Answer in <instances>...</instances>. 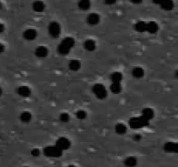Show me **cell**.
<instances>
[{"label": "cell", "mask_w": 178, "mask_h": 167, "mask_svg": "<svg viewBox=\"0 0 178 167\" xmlns=\"http://www.w3.org/2000/svg\"><path fill=\"white\" fill-rule=\"evenodd\" d=\"M80 67H81V64H80V62L78 60H76V59L71 60L70 62V64H69V68L71 70H73V71L78 70L80 69Z\"/></svg>", "instance_id": "24"}, {"label": "cell", "mask_w": 178, "mask_h": 167, "mask_svg": "<svg viewBox=\"0 0 178 167\" xmlns=\"http://www.w3.org/2000/svg\"><path fill=\"white\" fill-rule=\"evenodd\" d=\"M100 21V16L96 13L89 14L87 18V23L89 25H96Z\"/></svg>", "instance_id": "11"}, {"label": "cell", "mask_w": 178, "mask_h": 167, "mask_svg": "<svg viewBox=\"0 0 178 167\" xmlns=\"http://www.w3.org/2000/svg\"><path fill=\"white\" fill-rule=\"evenodd\" d=\"M87 117V113L85 112V111H83V110H79V111L76 112V118H78V119H85Z\"/></svg>", "instance_id": "27"}, {"label": "cell", "mask_w": 178, "mask_h": 167, "mask_svg": "<svg viewBox=\"0 0 178 167\" xmlns=\"http://www.w3.org/2000/svg\"><path fill=\"white\" fill-rule=\"evenodd\" d=\"M115 131L117 132V134L119 135H123L125 134L126 132H127V127L124 124H122V123H118L117 125H116L115 126Z\"/></svg>", "instance_id": "22"}, {"label": "cell", "mask_w": 178, "mask_h": 167, "mask_svg": "<svg viewBox=\"0 0 178 167\" xmlns=\"http://www.w3.org/2000/svg\"><path fill=\"white\" fill-rule=\"evenodd\" d=\"M4 31H5V26L0 24V32H3Z\"/></svg>", "instance_id": "34"}, {"label": "cell", "mask_w": 178, "mask_h": 167, "mask_svg": "<svg viewBox=\"0 0 178 167\" xmlns=\"http://www.w3.org/2000/svg\"><path fill=\"white\" fill-rule=\"evenodd\" d=\"M44 155L48 158H59L61 157L63 152L56 146H48L44 149Z\"/></svg>", "instance_id": "3"}, {"label": "cell", "mask_w": 178, "mask_h": 167, "mask_svg": "<svg viewBox=\"0 0 178 167\" xmlns=\"http://www.w3.org/2000/svg\"><path fill=\"white\" fill-rule=\"evenodd\" d=\"M49 34L50 35L52 38H57L59 37V35L61 33V27L60 25L57 22H51L48 26Z\"/></svg>", "instance_id": "5"}, {"label": "cell", "mask_w": 178, "mask_h": 167, "mask_svg": "<svg viewBox=\"0 0 178 167\" xmlns=\"http://www.w3.org/2000/svg\"><path fill=\"white\" fill-rule=\"evenodd\" d=\"M19 118H20V120L23 123H29L31 120V118H32V115L29 111H24V112H22L20 114Z\"/></svg>", "instance_id": "21"}, {"label": "cell", "mask_w": 178, "mask_h": 167, "mask_svg": "<svg viewBox=\"0 0 178 167\" xmlns=\"http://www.w3.org/2000/svg\"><path fill=\"white\" fill-rule=\"evenodd\" d=\"M37 31L35 29H27L26 31H24L23 33V37L24 39H26L28 41H31L34 40L35 38H37Z\"/></svg>", "instance_id": "7"}, {"label": "cell", "mask_w": 178, "mask_h": 167, "mask_svg": "<svg viewBox=\"0 0 178 167\" xmlns=\"http://www.w3.org/2000/svg\"><path fill=\"white\" fill-rule=\"evenodd\" d=\"M110 90L114 94H119L122 90L121 83H112L110 85Z\"/></svg>", "instance_id": "25"}, {"label": "cell", "mask_w": 178, "mask_h": 167, "mask_svg": "<svg viewBox=\"0 0 178 167\" xmlns=\"http://www.w3.org/2000/svg\"><path fill=\"white\" fill-rule=\"evenodd\" d=\"M160 5L164 11H171L174 8V3L172 0H163Z\"/></svg>", "instance_id": "18"}, {"label": "cell", "mask_w": 178, "mask_h": 167, "mask_svg": "<svg viewBox=\"0 0 178 167\" xmlns=\"http://www.w3.org/2000/svg\"><path fill=\"white\" fill-rule=\"evenodd\" d=\"M74 45H75V40L72 38L70 37L65 38L62 40L61 44L58 45L57 51L61 55H67Z\"/></svg>", "instance_id": "1"}, {"label": "cell", "mask_w": 178, "mask_h": 167, "mask_svg": "<svg viewBox=\"0 0 178 167\" xmlns=\"http://www.w3.org/2000/svg\"><path fill=\"white\" fill-rule=\"evenodd\" d=\"M18 94L20 95L21 97H27L31 94V89L28 86L22 85V86L18 88Z\"/></svg>", "instance_id": "12"}, {"label": "cell", "mask_w": 178, "mask_h": 167, "mask_svg": "<svg viewBox=\"0 0 178 167\" xmlns=\"http://www.w3.org/2000/svg\"><path fill=\"white\" fill-rule=\"evenodd\" d=\"M132 75L136 78H142L144 76V70L142 67H135L132 70Z\"/></svg>", "instance_id": "20"}, {"label": "cell", "mask_w": 178, "mask_h": 167, "mask_svg": "<svg viewBox=\"0 0 178 167\" xmlns=\"http://www.w3.org/2000/svg\"><path fill=\"white\" fill-rule=\"evenodd\" d=\"M124 165L126 167H135L137 165V159L134 156H129L124 159Z\"/></svg>", "instance_id": "14"}, {"label": "cell", "mask_w": 178, "mask_h": 167, "mask_svg": "<svg viewBox=\"0 0 178 167\" xmlns=\"http://www.w3.org/2000/svg\"><path fill=\"white\" fill-rule=\"evenodd\" d=\"M32 9L34 10L36 12H43L45 9V5L43 1L40 0H37L35 1L32 5Z\"/></svg>", "instance_id": "13"}, {"label": "cell", "mask_w": 178, "mask_h": 167, "mask_svg": "<svg viewBox=\"0 0 178 167\" xmlns=\"http://www.w3.org/2000/svg\"><path fill=\"white\" fill-rule=\"evenodd\" d=\"M0 7H1V4H0Z\"/></svg>", "instance_id": "37"}, {"label": "cell", "mask_w": 178, "mask_h": 167, "mask_svg": "<svg viewBox=\"0 0 178 167\" xmlns=\"http://www.w3.org/2000/svg\"><path fill=\"white\" fill-rule=\"evenodd\" d=\"M158 25L154 22V21H150L149 23H146V31H148L150 34H155L158 31Z\"/></svg>", "instance_id": "8"}, {"label": "cell", "mask_w": 178, "mask_h": 167, "mask_svg": "<svg viewBox=\"0 0 178 167\" xmlns=\"http://www.w3.org/2000/svg\"><path fill=\"white\" fill-rule=\"evenodd\" d=\"M68 167H76V166H75V165H69Z\"/></svg>", "instance_id": "35"}, {"label": "cell", "mask_w": 178, "mask_h": 167, "mask_svg": "<svg viewBox=\"0 0 178 167\" xmlns=\"http://www.w3.org/2000/svg\"><path fill=\"white\" fill-rule=\"evenodd\" d=\"M131 3L135 4V5H139L143 2V0H130Z\"/></svg>", "instance_id": "31"}, {"label": "cell", "mask_w": 178, "mask_h": 167, "mask_svg": "<svg viewBox=\"0 0 178 167\" xmlns=\"http://www.w3.org/2000/svg\"><path fill=\"white\" fill-rule=\"evenodd\" d=\"M104 2L107 5H112L114 4H116L117 0H104Z\"/></svg>", "instance_id": "29"}, {"label": "cell", "mask_w": 178, "mask_h": 167, "mask_svg": "<svg viewBox=\"0 0 178 167\" xmlns=\"http://www.w3.org/2000/svg\"><path fill=\"white\" fill-rule=\"evenodd\" d=\"M83 46H84V48H85L86 51H93L96 50V42L94 41V40H92V39H87L86 41L84 42Z\"/></svg>", "instance_id": "16"}, {"label": "cell", "mask_w": 178, "mask_h": 167, "mask_svg": "<svg viewBox=\"0 0 178 167\" xmlns=\"http://www.w3.org/2000/svg\"><path fill=\"white\" fill-rule=\"evenodd\" d=\"M23 167H29V166H23Z\"/></svg>", "instance_id": "36"}, {"label": "cell", "mask_w": 178, "mask_h": 167, "mask_svg": "<svg viewBox=\"0 0 178 167\" xmlns=\"http://www.w3.org/2000/svg\"><path fill=\"white\" fill-rule=\"evenodd\" d=\"M142 116L144 118H146L147 120H151L155 116V112L153 111V109L151 108H144L143 111H142Z\"/></svg>", "instance_id": "15"}, {"label": "cell", "mask_w": 178, "mask_h": 167, "mask_svg": "<svg viewBox=\"0 0 178 167\" xmlns=\"http://www.w3.org/2000/svg\"><path fill=\"white\" fill-rule=\"evenodd\" d=\"M59 119L63 123H68L69 121H70V115H69L68 113H66V112H63V113H62L61 115H60Z\"/></svg>", "instance_id": "26"}, {"label": "cell", "mask_w": 178, "mask_h": 167, "mask_svg": "<svg viewBox=\"0 0 178 167\" xmlns=\"http://www.w3.org/2000/svg\"><path fill=\"white\" fill-rule=\"evenodd\" d=\"M163 149L167 152L176 153L178 151V146L176 143H174V142H167L163 146Z\"/></svg>", "instance_id": "9"}, {"label": "cell", "mask_w": 178, "mask_h": 167, "mask_svg": "<svg viewBox=\"0 0 178 167\" xmlns=\"http://www.w3.org/2000/svg\"><path fill=\"white\" fill-rule=\"evenodd\" d=\"M49 51L45 46H38L35 50V55L37 57H45L48 56Z\"/></svg>", "instance_id": "10"}, {"label": "cell", "mask_w": 178, "mask_h": 167, "mask_svg": "<svg viewBox=\"0 0 178 167\" xmlns=\"http://www.w3.org/2000/svg\"><path fill=\"white\" fill-rule=\"evenodd\" d=\"M31 156H32V157H34V158H37V157H39V156L41 155V152H40V150H39V149H37V148H34V149H32V150H31Z\"/></svg>", "instance_id": "28"}, {"label": "cell", "mask_w": 178, "mask_h": 167, "mask_svg": "<svg viewBox=\"0 0 178 167\" xmlns=\"http://www.w3.org/2000/svg\"><path fill=\"white\" fill-rule=\"evenodd\" d=\"M150 121L147 120L146 118H144L143 116L140 117H137V118H131L129 121V125H130V128L132 129H140L145 127L149 125Z\"/></svg>", "instance_id": "2"}, {"label": "cell", "mask_w": 178, "mask_h": 167, "mask_svg": "<svg viewBox=\"0 0 178 167\" xmlns=\"http://www.w3.org/2000/svg\"><path fill=\"white\" fill-rule=\"evenodd\" d=\"M134 28L137 32H144L146 31V23L144 21H139L134 25Z\"/></svg>", "instance_id": "23"}, {"label": "cell", "mask_w": 178, "mask_h": 167, "mask_svg": "<svg viewBox=\"0 0 178 167\" xmlns=\"http://www.w3.org/2000/svg\"><path fill=\"white\" fill-rule=\"evenodd\" d=\"M90 1L89 0H79L78 2V7L82 11H88L90 8Z\"/></svg>", "instance_id": "19"}, {"label": "cell", "mask_w": 178, "mask_h": 167, "mask_svg": "<svg viewBox=\"0 0 178 167\" xmlns=\"http://www.w3.org/2000/svg\"><path fill=\"white\" fill-rule=\"evenodd\" d=\"M110 79L112 83H121L123 80V74L119 71H115L110 75Z\"/></svg>", "instance_id": "17"}, {"label": "cell", "mask_w": 178, "mask_h": 167, "mask_svg": "<svg viewBox=\"0 0 178 167\" xmlns=\"http://www.w3.org/2000/svg\"><path fill=\"white\" fill-rule=\"evenodd\" d=\"M163 1V0H152V2H153L155 5H159L162 4Z\"/></svg>", "instance_id": "32"}, {"label": "cell", "mask_w": 178, "mask_h": 167, "mask_svg": "<svg viewBox=\"0 0 178 167\" xmlns=\"http://www.w3.org/2000/svg\"><path fill=\"white\" fill-rule=\"evenodd\" d=\"M55 146L59 150H61L62 152H63V151H66V150L70 149V147L71 146V143H70V139H68L67 138L61 137V138L57 139V140L56 141Z\"/></svg>", "instance_id": "6"}, {"label": "cell", "mask_w": 178, "mask_h": 167, "mask_svg": "<svg viewBox=\"0 0 178 167\" xmlns=\"http://www.w3.org/2000/svg\"><path fill=\"white\" fill-rule=\"evenodd\" d=\"M4 51H5V46L2 44H0V53H2Z\"/></svg>", "instance_id": "33"}, {"label": "cell", "mask_w": 178, "mask_h": 167, "mask_svg": "<svg viewBox=\"0 0 178 167\" xmlns=\"http://www.w3.org/2000/svg\"><path fill=\"white\" fill-rule=\"evenodd\" d=\"M133 139H134V141H140L141 139H142V136L140 135V134H135L134 136H133Z\"/></svg>", "instance_id": "30"}, {"label": "cell", "mask_w": 178, "mask_h": 167, "mask_svg": "<svg viewBox=\"0 0 178 167\" xmlns=\"http://www.w3.org/2000/svg\"><path fill=\"white\" fill-rule=\"evenodd\" d=\"M92 91L99 99H104L107 96V90L102 84H96L92 87Z\"/></svg>", "instance_id": "4"}]
</instances>
